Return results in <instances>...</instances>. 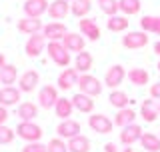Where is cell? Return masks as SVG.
<instances>
[{"mask_svg": "<svg viewBox=\"0 0 160 152\" xmlns=\"http://www.w3.org/2000/svg\"><path fill=\"white\" fill-rule=\"evenodd\" d=\"M48 56L52 58L54 64H58V66H62V68H66L70 64V52H68V48L64 46L60 40L48 42Z\"/></svg>", "mask_w": 160, "mask_h": 152, "instance_id": "cell-1", "label": "cell"}, {"mask_svg": "<svg viewBox=\"0 0 160 152\" xmlns=\"http://www.w3.org/2000/svg\"><path fill=\"white\" fill-rule=\"evenodd\" d=\"M16 136L26 142H40L42 138V128L34 122H20L16 126Z\"/></svg>", "mask_w": 160, "mask_h": 152, "instance_id": "cell-2", "label": "cell"}, {"mask_svg": "<svg viewBox=\"0 0 160 152\" xmlns=\"http://www.w3.org/2000/svg\"><path fill=\"white\" fill-rule=\"evenodd\" d=\"M78 88H80L82 94H88V96H92V98L98 96V94H102V84H100V80L92 74H80Z\"/></svg>", "mask_w": 160, "mask_h": 152, "instance_id": "cell-3", "label": "cell"}, {"mask_svg": "<svg viewBox=\"0 0 160 152\" xmlns=\"http://www.w3.org/2000/svg\"><path fill=\"white\" fill-rule=\"evenodd\" d=\"M148 44V34L144 30H132L128 32L126 36H122V46L128 48V50H138V48H144Z\"/></svg>", "mask_w": 160, "mask_h": 152, "instance_id": "cell-4", "label": "cell"}, {"mask_svg": "<svg viewBox=\"0 0 160 152\" xmlns=\"http://www.w3.org/2000/svg\"><path fill=\"white\" fill-rule=\"evenodd\" d=\"M58 88L56 86H52V84H46V86H42L40 88V92H38V104L42 106V108H54L58 102Z\"/></svg>", "mask_w": 160, "mask_h": 152, "instance_id": "cell-5", "label": "cell"}, {"mask_svg": "<svg viewBox=\"0 0 160 152\" xmlns=\"http://www.w3.org/2000/svg\"><path fill=\"white\" fill-rule=\"evenodd\" d=\"M88 126L94 130L96 134H110L114 128V122L104 114H92L88 118Z\"/></svg>", "mask_w": 160, "mask_h": 152, "instance_id": "cell-6", "label": "cell"}, {"mask_svg": "<svg viewBox=\"0 0 160 152\" xmlns=\"http://www.w3.org/2000/svg\"><path fill=\"white\" fill-rule=\"evenodd\" d=\"M44 48H46V38H44L42 32L32 34V36L26 40V46H24V50H26V54L30 58H38L40 54L44 52Z\"/></svg>", "mask_w": 160, "mask_h": 152, "instance_id": "cell-7", "label": "cell"}, {"mask_svg": "<svg viewBox=\"0 0 160 152\" xmlns=\"http://www.w3.org/2000/svg\"><path fill=\"white\" fill-rule=\"evenodd\" d=\"M78 80H80V74L76 68H64L62 72L58 74V88L60 90H70L72 86H78Z\"/></svg>", "mask_w": 160, "mask_h": 152, "instance_id": "cell-8", "label": "cell"}, {"mask_svg": "<svg viewBox=\"0 0 160 152\" xmlns=\"http://www.w3.org/2000/svg\"><path fill=\"white\" fill-rule=\"evenodd\" d=\"M124 78H126V70L120 66V64H114V66H110L106 70V74H104V84L110 86V88H118V86L124 82Z\"/></svg>", "mask_w": 160, "mask_h": 152, "instance_id": "cell-9", "label": "cell"}, {"mask_svg": "<svg viewBox=\"0 0 160 152\" xmlns=\"http://www.w3.org/2000/svg\"><path fill=\"white\" fill-rule=\"evenodd\" d=\"M142 126H138L136 122L126 126V128H122V132H120V142H122L124 146H132L140 142V138H142Z\"/></svg>", "mask_w": 160, "mask_h": 152, "instance_id": "cell-10", "label": "cell"}, {"mask_svg": "<svg viewBox=\"0 0 160 152\" xmlns=\"http://www.w3.org/2000/svg\"><path fill=\"white\" fill-rule=\"evenodd\" d=\"M56 134H58V138H62V140H70V138H74V136L80 134V124L72 118L62 120V122L56 126Z\"/></svg>", "mask_w": 160, "mask_h": 152, "instance_id": "cell-11", "label": "cell"}, {"mask_svg": "<svg viewBox=\"0 0 160 152\" xmlns=\"http://www.w3.org/2000/svg\"><path fill=\"white\" fill-rule=\"evenodd\" d=\"M48 0H26L24 2V14L28 18H40L44 12H48Z\"/></svg>", "mask_w": 160, "mask_h": 152, "instance_id": "cell-12", "label": "cell"}, {"mask_svg": "<svg viewBox=\"0 0 160 152\" xmlns=\"http://www.w3.org/2000/svg\"><path fill=\"white\" fill-rule=\"evenodd\" d=\"M78 28H80V32H82V36H86L88 40H92V42H96L100 38V26L96 24V20H92V18H80Z\"/></svg>", "mask_w": 160, "mask_h": 152, "instance_id": "cell-13", "label": "cell"}, {"mask_svg": "<svg viewBox=\"0 0 160 152\" xmlns=\"http://www.w3.org/2000/svg\"><path fill=\"white\" fill-rule=\"evenodd\" d=\"M38 82H40V74L36 70H26L18 78V88H20V92H32L38 86Z\"/></svg>", "mask_w": 160, "mask_h": 152, "instance_id": "cell-14", "label": "cell"}, {"mask_svg": "<svg viewBox=\"0 0 160 152\" xmlns=\"http://www.w3.org/2000/svg\"><path fill=\"white\" fill-rule=\"evenodd\" d=\"M42 34L46 40L52 42V40H62L68 34V30H66V24H62V22H50L42 28Z\"/></svg>", "mask_w": 160, "mask_h": 152, "instance_id": "cell-15", "label": "cell"}, {"mask_svg": "<svg viewBox=\"0 0 160 152\" xmlns=\"http://www.w3.org/2000/svg\"><path fill=\"white\" fill-rule=\"evenodd\" d=\"M42 28H44V24H42V20H40V18H28V16H24V18L18 20V30H20V32H24V34H28V36L42 32Z\"/></svg>", "mask_w": 160, "mask_h": 152, "instance_id": "cell-16", "label": "cell"}, {"mask_svg": "<svg viewBox=\"0 0 160 152\" xmlns=\"http://www.w3.org/2000/svg\"><path fill=\"white\" fill-rule=\"evenodd\" d=\"M70 100H72V104H74V110H78V112H82V114H90L94 110V100H92V96H88V94L78 92Z\"/></svg>", "mask_w": 160, "mask_h": 152, "instance_id": "cell-17", "label": "cell"}, {"mask_svg": "<svg viewBox=\"0 0 160 152\" xmlns=\"http://www.w3.org/2000/svg\"><path fill=\"white\" fill-rule=\"evenodd\" d=\"M68 12H70V4L66 0H54L48 6V16L54 20H64L68 16Z\"/></svg>", "mask_w": 160, "mask_h": 152, "instance_id": "cell-18", "label": "cell"}, {"mask_svg": "<svg viewBox=\"0 0 160 152\" xmlns=\"http://www.w3.org/2000/svg\"><path fill=\"white\" fill-rule=\"evenodd\" d=\"M20 88H14V86H4L0 90V106H14L20 102Z\"/></svg>", "mask_w": 160, "mask_h": 152, "instance_id": "cell-19", "label": "cell"}, {"mask_svg": "<svg viewBox=\"0 0 160 152\" xmlns=\"http://www.w3.org/2000/svg\"><path fill=\"white\" fill-rule=\"evenodd\" d=\"M92 64H94V58H92L90 52H86V50L78 52L76 58H74V68L78 70V74H88L90 68H92Z\"/></svg>", "mask_w": 160, "mask_h": 152, "instance_id": "cell-20", "label": "cell"}, {"mask_svg": "<svg viewBox=\"0 0 160 152\" xmlns=\"http://www.w3.org/2000/svg\"><path fill=\"white\" fill-rule=\"evenodd\" d=\"M62 44L68 48V52H82L84 50V36H80L76 32H68L66 36L62 38Z\"/></svg>", "mask_w": 160, "mask_h": 152, "instance_id": "cell-21", "label": "cell"}, {"mask_svg": "<svg viewBox=\"0 0 160 152\" xmlns=\"http://www.w3.org/2000/svg\"><path fill=\"white\" fill-rule=\"evenodd\" d=\"M158 104H154V100H144L140 104V116L144 122H154L158 118Z\"/></svg>", "mask_w": 160, "mask_h": 152, "instance_id": "cell-22", "label": "cell"}, {"mask_svg": "<svg viewBox=\"0 0 160 152\" xmlns=\"http://www.w3.org/2000/svg\"><path fill=\"white\" fill-rule=\"evenodd\" d=\"M18 116H20L22 122H34V118L38 116V106L34 102H20Z\"/></svg>", "mask_w": 160, "mask_h": 152, "instance_id": "cell-23", "label": "cell"}, {"mask_svg": "<svg viewBox=\"0 0 160 152\" xmlns=\"http://www.w3.org/2000/svg\"><path fill=\"white\" fill-rule=\"evenodd\" d=\"M134 120H136V112H134L132 108H122L116 112V118H114V124L120 126V128H126V126L134 124Z\"/></svg>", "mask_w": 160, "mask_h": 152, "instance_id": "cell-24", "label": "cell"}, {"mask_svg": "<svg viewBox=\"0 0 160 152\" xmlns=\"http://www.w3.org/2000/svg\"><path fill=\"white\" fill-rule=\"evenodd\" d=\"M68 152H90V140L84 134H78L68 140Z\"/></svg>", "mask_w": 160, "mask_h": 152, "instance_id": "cell-25", "label": "cell"}, {"mask_svg": "<svg viewBox=\"0 0 160 152\" xmlns=\"http://www.w3.org/2000/svg\"><path fill=\"white\" fill-rule=\"evenodd\" d=\"M72 110H74V104H72V100H68V98H58L56 106H54V112L62 120H68L70 116H72Z\"/></svg>", "mask_w": 160, "mask_h": 152, "instance_id": "cell-26", "label": "cell"}, {"mask_svg": "<svg viewBox=\"0 0 160 152\" xmlns=\"http://www.w3.org/2000/svg\"><path fill=\"white\" fill-rule=\"evenodd\" d=\"M140 144L146 152H160V136L152 132H144L142 138H140Z\"/></svg>", "mask_w": 160, "mask_h": 152, "instance_id": "cell-27", "label": "cell"}, {"mask_svg": "<svg viewBox=\"0 0 160 152\" xmlns=\"http://www.w3.org/2000/svg\"><path fill=\"white\" fill-rule=\"evenodd\" d=\"M90 10H92V2H90V0H74V2L70 4V12L76 18H86Z\"/></svg>", "mask_w": 160, "mask_h": 152, "instance_id": "cell-28", "label": "cell"}, {"mask_svg": "<svg viewBox=\"0 0 160 152\" xmlns=\"http://www.w3.org/2000/svg\"><path fill=\"white\" fill-rule=\"evenodd\" d=\"M108 100H110V104H112L116 110L128 108V104H130L128 94L122 92V90H112V92H110V96H108Z\"/></svg>", "mask_w": 160, "mask_h": 152, "instance_id": "cell-29", "label": "cell"}, {"mask_svg": "<svg viewBox=\"0 0 160 152\" xmlns=\"http://www.w3.org/2000/svg\"><path fill=\"white\" fill-rule=\"evenodd\" d=\"M128 16H120V14H116V16H108V22L106 26L110 32H124V30L128 28Z\"/></svg>", "mask_w": 160, "mask_h": 152, "instance_id": "cell-30", "label": "cell"}, {"mask_svg": "<svg viewBox=\"0 0 160 152\" xmlns=\"http://www.w3.org/2000/svg\"><path fill=\"white\" fill-rule=\"evenodd\" d=\"M126 76L134 86H144V84H148V80H150V74L144 68H132V70H128Z\"/></svg>", "mask_w": 160, "mask_h": 152, "instance_id": "cell-31", "label": "cell"}, {"mask_svg": "<svg viewBox=\"0 0 160 152\" xmlns=\"http://www.w3.org/2000/svg\"><path fill=\"white\" fill-rule=\"evenodd\" d=\"M16 78H18V70L14 64H6L4 68H0V80H2V84L10 86V84L16 82Z\"/></svg>", "mask_w": 160, "mask_h": 152, "instance_id": "cell-32", "label": "cell"}, {"mask_svg": "<svg viewBox=\"0 0 160 152\" xmlns=\"http://www.w3.org/2000/svg\"><path fill=\"white\" fill-rule=\"evenodd\" d=\"M118 6H120V12L124 16H132V14H138L140 12V0H118Z\"/></svg>", "mask_w": 160, "mask_h": 152, "instance_id": "cell-33", "label": "cell"}, {"mask_svg": "<svg viewBox=\"0 0 160 152\" xmlns=\"http://www.w3.org/2000/svg\"><path fill=\"white\" fill-rule=\"evenodd\" d=\"M98 6L104 14H108V16H116V12L120 10L118 0H98Z\"/></svg>", "mask_w": 160, "mask_h": 152, "instance_id": "cell-34", "label": "cell"}, {"mask_svg": "<svg viewBox=\"0 0 160 152\" xmlns=\"http://www.w3.org/2000/svg\"><path fill=\"white\" fill-rule=\"evenodd\" d=\"M48 152H68V142L62 138H52L48 142Z\"/></svg>", "mask_w": 160, "mask_h": 152, "instance_id": "cell-35", "label": "cell"}, {"mask_svg": "<svg viewBox=\"0 0 160 152\" xmlns=\"http://www.w3.org/2000/svg\"><path fill=\"white\" fill-rule=\"evenodd\" d=\"M14 140V130L10 126L2 124L0 126V144H10Z\"/></svg>", "mask_w": 160, "mask_h": 152, "instance_id": "cell-36", "label": "cell"}, {"mask_svg": "<svg viewBox=\"0 0 160 152\" xmlns=\"http://www.w3.org/2000/svg\"><path fill=\"white\" fill-rule=\"evenodd\" d=\"M22 152H48V144H42V142H26V146L22 148Z\"/></svg>", "mask_w": 160, "mask_h": 152, "instance_id": "cell-37", "label": "cell"}, {"mask_svg": "<svg viewBox=\"0 0 160 152\" xmlns=\"http://www.w3.org/2000/svg\"><path fill=\"white\" fill-rule=\"evenodd\" d=\"M154 20H156V16H150V14L142 16L140 18V28H142L144 32H152L154 30Z\"/></svg>", "mask_w": 160, "mask_h": 152, "instance_id": "cell-38", "label": "cell"}, {"mask_svg": "<svg viewBox=\"0 0 160 152\" xmlns=\"http://www.w3.org/2000/svg\"><path fill=\"white\" fill-rule=\"evenodd\" d=\"M150 98H156V100H160V82H156V84H152V86H150Z\"/></svg>", "mask_w": 160, "mask_h": 152, "instance_id": "cell-39", "label": "cell"}, {"mask_svg": "<svg viewBox=\"0 0 160 152\" xmlns=\"http://www.w3.org/2000/svg\"><path fill=\"white\" fill-rule=\"evenodd\" d=\"M6 120H8V110L6 106H0V126L6 124Z\"/></svg>", "mask_w": 160, "mask_h": 152, "instance_id": "cell-40", "label": "cell"}, {"mask_svg": "<svg viewBox=\"0 0 160 152\" xmlns=\"http://www.w3.org/2000/svg\"><path fill=\"white\" fill-rule=\"evenodd\" d=\"M104 152H118V146L114 142H106L104 144Z\"/></svg>", "mask_w": 160, "mask_h": 152, "instance_id": "cell-41", "label": "cell"}, {"mask_svg": "<svg viewBox=\"0 0 160 152\" xmlns=\"http://www.w3.org/2000/svg\"><path fill=\"white\" fill-rule=\"evenodd\" d=\"M154 34H160V16H156V20H154Z\"/></svg>", "mask_w": 160, "mask_h": 152, "instance_id": "cell-42", "label": "cell"}, {"mask_svg": "<svg viewBox=\"0 0 160 152\" xmlns=\"http://www.w3.org/2000/svg\"><path fill=\"white\" fill-rule=\"evenodd\" d=\"M6 64H8V62H6V56H4V54L0 52V68H4Z\"/></svg>", "mask_w": 160, "mask_h": 152, "instance_id": "cell-43", "label": "cell"}, {"mask_svg": "<svg viewBox=\"0 0 160 152\" xmlns=\"http://www.w3.org/2000/svg\"><path fill=\"white\" fill-rule=\"evenodd\" d=\"M154 52L160 56V40H156V42H154Z\"/></svg>", "mask_w": 160, "mask_h": 152, "instance_id": "cell-44", "label": "cell"}, {"mask_svg": "<svg viewBox=\"0 0 160 152\" xmlns=\"http://www.w3.org/2000/svg\"><path fill=\"white\" fill-rule=\"evenodd\" d=\"M122 152H134V148H130V146H126V148H124Z\"/></svg>", "mask_w": 160, "mask_h": 152, "instance_id": "cell-45", "label": "cell"}, {"mask_svg": "<svg viewBox=\"0 0 160 152\" xmlns=\"http://www.w3.org/2000/svg\"><path fill=\"white\" fill-rule=\"evenodd\" d=\"M158 72H160V60H158Z\"/></svg>", "mask_w": 160, "mask_h": 152, "instance_id": "cell-46", "label": "cell"}, {"mask_svg": "<svg viewBox=\"0 0 160 152\" xmlns=\"http://www.w3.org/2000/svg\"><path fill=\"white\" fill-rule=\"evenodd\" d=\"M158 112H160V102H158Z\"/></svg>", "mask_w": 160, "mask_h": 152, "instance_id": "cell-47", "label": "cell"}, {"mask_svg": "<svg viewBox=\"0 0 160 152\" xmlns=\"http://www.w3.org/2000/svg\"><path fill=\"white\" fill-rule=\"evenodd\" d=\"M0 82H2V80H0ZM0 90H2V88H0Z\"/></svg>", "mask_w": 160, "mask_h": 152, "instance_id": "cell-48", "label": "cell"}, {"mask_svg": "<svg viewBox=\"0 0 160 152\" xmlns=\"http://www.w3.org/2000/svg\"><path fill=\"white\" fill-rule=\"evenodd\" d=\"M158 132H160V130H158ZM158 136H160V134H158Z\"/></svg>", "mask_w": 160, "mask_h": 152, "instance_id": "cell-49", "label": "cell"}]
</instances>
